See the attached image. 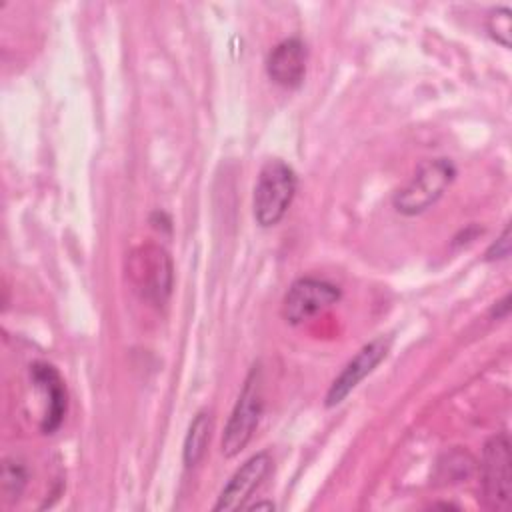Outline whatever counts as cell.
I'll list each match as a JSON object with an SVG mask.
<instances>
[{
	"instance_id": "obj_16",
	"label": "cell",
	"mask_w": 512,
	"mask_h": 512,
	"mask_svg": "<svg viewBox=\"0 0 512 512\" xmlns=\"http://www.w3.org/2000/svg\"><path fill=\"white\" fill-rule=\"evenodd\" d=\"M508 312H510V296L506 294L502 300L494 302V306H492V314H494L496 318H506V316H508Z\"/></svg>"
},
{
	"instance_id": "obj_5",
	"label": "cell",
	"mask_w": 512,
	"mask_h": 512,
	"mask_svg": "<svg viewBox=\"0 0 512 512\" xmlns=\"http://www.w3.org/2000/svg\"><path fill=\"white\" fill-rule=\"evenodd\" d=\"M480 482L486 508L502 510L508 506L512 486V454L510 438L506 432L494 434L484 444L480 462Z\"/></svg>"
},
{
	"instance_id": "obj_14",
	"label": "cell",
	"mask_w": 512,
	"mask_h": 512,
	"mask_svg": "<svg viewBox=\"0 0 512 512\" xmlns=\"http://www.w3.org/2000/svg\"><path fill=\"white\" fill-rule=\"evenodd\" d=\"M486 30L498 44L508 48L510 46V30H512V12H510V8L508 6L494 8L486 18Z\"/></svg>"
},
{
	"instance_id": "obj_4",
	"label": "cell",
	"mask_w": 512,
	"mask_h": 512,
	"mask_svg": "<svg viewBox=\"0 0 512 512\" xmlns=\"http://www.w3.org/2000/svg\"><path fill=\"white\" fill-rule=\"evenodd\" d=\"M262 408V368L260 364H254L242 384V390L222 434V454L226 458H234L236 454H240V450H244L246 444L252 440L262 416Z\"/></svg>"
},
{
	"instance_id": "obj_6",
	"label": "cell",
	"mask_w": 512,
	"mask_h": 512,
	"mask_svg": "<svg viewBox=\"0 0 512 512\" xmlns=\"http://www.w3.org/2000/svg\"><path fill=\"white\" fill-rule=\"evenodd\" d=\"M340 300V288L328 280L304 276L290 284L284 302L282 316L288 324H302L312 316L324 312Z\"/></svg>"
},
{
	"instance_id": "obj_10",
	"label": "cell",
	"mask_w": 512,
	"mask_h": 512,
	"mask_svg": "<svg viewBox=\"0 0 512 512\" xmlns=\"http://www.w3.org/2000/svg\"><path fill=\"white\" fill-rule=\"evenodd\" d=\"M32 380L46 392L48 398V408L42 420V432L52 434L64 420L66 414V388L56 372L54 366L46 362H36L32 366Z\"/></svg>"
},
{
	"instance_id": "obj_8",
	"label": "cell",
	"mask_w": 512,
	"mask_h": 512,
	"mask_svg": "<svg viewBox=\"0 0 512 512\" xmlns=\"http://www.w3.org/2000/svg\"><path fill=\"white\" fill-rule=\"evenodd\" d=\"M272 468V456L270 452L262 450L250 456L226 482L222 488L218 502L214 504V510H238L246 504V500L252 496V492L258 488V484L264 480V476Z\"/></svg>"
},
{
	"instance_id": "obj_9",
	"label": "cell",
	"mask_w": 512,
	"mask_h": 512,
	"mask_svg": "<svg viewBox=\"0 0 512 512\" xmlns=\"http://www.w3.org/2000/svg\"><path fill=\"white\" fill-rule=\"evenodd\" d=\"M266 72L282 88H296L306 74V46L300 38L278 42L266 60Z\"/></svg>"
},
{
	"instance_id": "obj_13",
	"label": "cell",
	"mask_w": 512,
	"mask_h": 512,
	"mask_svg": "<svg viewBox=\"0 0 512 512\" xmlns=\"http://www.w3.org/2000/svg\"><path fill=\"white\" fill-rule=\"evenodd\" d=\"M28 482V472L26 466L20 464L18 460H4L2 466V490L8 500H18L26 488Z\"/></svg>"
},
{
	"instance_id": "obj_12",
	"label": "cell",
	"mask_w": 512,
	"mask_h": 512,
	"mask_svg": "<svg viewBox=\"0 0 512 512\" xmlns=\"http://www.w3.org/2000/svg\"><path fill=\"white\" fill-rule=\"evenodd\" d=\"M476 468V460L466 450H450L442 454V458L436 464V480L442 484L462 482L466 480Z\"/></svg>"
},
{
	"instance_id": "obj_3",
	"label": "cell",
	"mask_w": 512,
	"mask_h": 512,
	"mask_svg": "<svg viewBox=\"0 0 512 512\" xmlns=\"http://www.w3.org/2000/svg\"><path fill=\"white\" fill-rule=\"evenodd\" d=\"M456 166L448 158L424 160L414 176L394 194L392 204L404 216H416L434 206L452 184Z\"/></svg>"
},
{
	"instance_id": "obj_11",
	"label": "cell",
	"mask_w": 512,
	"mask_h": 512,
	"mask_svg": "<svg viewBox=\"0 0 512 512\" xmlns=\"http://www.w3.org/2000/svg\"><path fill=\"white\" fill-rule=\"evenodd\" d=\"M210 430H212L210 414L204 410L198 412L188 426V432L184 438V448H182V458L188 468L196 466L202 460L206 446L210 442Z\"/></svg>"
},
{
	"instance_id": "obj_1",
	"label": "cell",
	"mask_w": 512,
	"mask_h": 512,
	"mask_svg": "<svg viewBox=\"0 0 512 512\" xmlns=\"http://www.w3.org/2000/svg\"><path fill=\"white\" fill-rule=\"evenodd\" d=\"M126 274L132 290L146 302L162 306L174 284V266L170 254L156 244L134 248L126 260Z\"/></svg>"
},
{
	"instance_id": "obj_7",
	"label": "cell",
	"mask_w": 512,
	"mask_h": 512,
	"mask_svg": "<svg viewBox=\"0 0 512 512\" xmlns=\"http://www.w3.org/2000/svg\"><path fill=\"white\" fill-rule=\"evenodd\" d=\"M390 350V338L378 336L364 344L352 360L342 368V372L332 380L328 392H326V406L332 408L340 404L388 354Z\"/></svg>"
},
{
	"instance_id": "obj_2",
	"label": "cell",
	"mask_w": 512,
	"mask_h": 512,
	"mask_svg": "<svg viewBox=\"0 0 512 512\" xmlns=\"http://www.w3.org/2000/svg\"><path fill=\"white\" fill-rule=\"evenodd\" d=\"M298 178L292 166L284 160H268L258 174L254 186V218L260 226L268 228L278 224L288 212L294 194H296Z\"/></svg>"
},
{
	"instance_id": "obj_17",
	"label": "cell",
	"mask_w": 512,
	"mask_h": 512,
	"mask_svg": "<svg viewBox=\"0 0 512 512\" xmlns=\"http://www.w3.org/2000/svg\"><path fill=\"white\" fill-rule=\"evenodd\" d=\"M248 510H274L276 506H274V502H256V504H250V506H246Z\"/></svg>"
},
{
	"instance_id": "obj_15",
	"label": "cell",
	"mask_w": 512,
	"mask_h": 512,
	"mask_svg": "<svg viewBox=\"0 0 512 512\" xmlns=\"http://www.w3.org/2000/svg\"><path fill=\"white\" fill-rule=\"evenodd\" d=\"M510 256V228L506 226L502 234L490 244V248L484 254V260L494 262V260H504Z\"/></svg>"
}]
</instances>
